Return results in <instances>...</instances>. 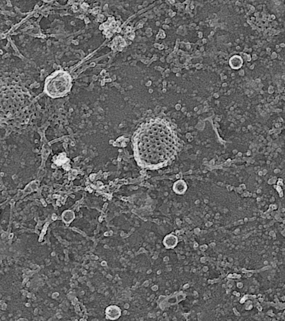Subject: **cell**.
Returning <instances> with one entry per match:
<instances>
[{
  "mask_svg": "<svg viewBox=\"0 0 285 321\" xmlns=\"http://www.w3.org/2000/svg\"><path fill=\"white\" fill-rule=\"evenodd\" d=\"M163 242L165 246L168 248H171L174 247L177 244L178 240L175 236L169 235L165 237Z\"/></svg>",
  "mask_w": 285,
  "mask_h": 321,
  "instance_id": "cell-2",
  "label": "cell"
},
{
  "mask_svg": "<svg viewBox=\"0 0 285 321\" xmlns=\"http://www.w3.org/2000/svg\"><path fill=\"white\" fill-rule=\"evenodd\" d=\"M74 214L73 213L69 211H68L65 212L62 217L63 220L66 222H71L74 218Z\"/></svg>",
  "mask_w": 285,
  "mask_h": 321,
  "instance_id": "cell-4",
  "label": "cell"
},
{
  "mask_svg": "<svg viewBox=\"0 0 285 321\" xmlns=\"http://www.w3.org/2000/svg\"><path fill=\"white\" fill-rule=\"evenodd\" d=\"M155 47H156V48H158L159 49H162V48H163V46L162 45L161 46L160 45H159L158 44H155Z\"/></svg>",
  "mask_w": 285,
  "mask_h": 321,
  "instance_id": "cell-6",
  "label": "cell"
},
{
  "mask_svg": "<svg viewBox=\"0 0 285 321\" xmlns=\"http://www.w3.org/2000/svg\"><path fill=\"white\" fill-rule=\"evenodd\" d=\"M72 86L71 75L64 71L56 72L48 77L44 84V91L51 98L63 97L69 93Z\"/></svg>",
  "mask_w": 285,
  "mask_h": 321,
  "instance_id": "cell-1",
  "label": "cell"
},
{
  "mask_svg": "<svg viewBox=\"0 0 285 321\" xmlns=\"http://www.w3.org/2000/svg\"><path fill=\"white\" fill-rule=\"evenodd\" d=\"M134 17H135L134 15V16H132V17H130V18H129V19L127 20V21H126V22H125V24H127L128 23V22L130 21L131 20H132Z\"/></svg>",
  "mask_w": 285,
  "mask_h": 321,
  "instance_id": "cell-7",
  "label": "cell"
},
{
  "mask_svg": "<svg viewBox=\"0 0 285 321\" xmlns=\"http://www.w3.org/2000/svg\"><path fill=\"white\" fill-rule=\"evenodd\" d=\"M157 37L159 38H164L165 37V36L164 34L163 31L162 30L160 31V32L159 33Z\"/></svg>",
  "mask_w": 285,
  "mask_h": 321,
  "instance_id": "cell-5",
  "label": "cell"
},
{
  "mask_svg": "<svg viewBox=\"0 0 285 321\" xmlns=\"http://www.w3.org/2000/svg\"><path fill=\"white\" fill-rule=\"evenodd\" d=\"M173 189L176 193L182 194L184 193L187 189L185 183L182 181H179L175 184Z\"/></svg>",
  "mask_w": 285,
  "mask_h": 321,
  "instance_id": "cell-3",
  "label": "cell"
}]
</instances>
